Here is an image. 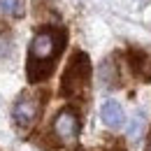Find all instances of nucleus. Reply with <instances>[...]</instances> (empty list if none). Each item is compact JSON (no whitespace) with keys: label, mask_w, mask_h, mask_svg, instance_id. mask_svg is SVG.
Returning a JSON list of instances; mask_svg holds the SVG:
<instances>
[{"label":"nucleus","mask_w":151,"mask_h":151,"mask_svg":"<svg viewBox=\"0 0 151 151\" xmlns=\"http://www.w3.org/2000/svg\"><path fill=\"white\" fill-rule=\"evenodd\" d=\"M65 44H68V30L63 26H44L35 33L26 60V77L30 84H42L54 75Z\"/></svg>","instance_id":"nucleus-1"},{"label":"nucleus","mask_w":151,"mask_h":151,"mask_svg":"<svg viewBox=\"0 0 151 151\" xmlns=\"http://www.w3.org/2000/svg\"><path fill=\"white\" fill-rule=\"evenodd\" d=\"M91 84V58L86 51H75L60 77V95L65 100H81Z\"/></svg>","instance_id":"nucleus-2"},{"label":"nucleus","mask_w":151,"mask_h":151,"mask_svg":"<svg viewBox=\"0 0 151 151\" xmlns=\"http://www.w3.org/2000/svg\"><path fill=\"white\" fill-rule=\"evenodd\" d=\"M42 107H44V95L42 93H23V95H19V100H17L14 107H12L14 126L21 128V130H28V128L37 121Z\"/></svg>","instance_id":"nucleus-3"},{"label":"nucleus","mask_w":151,"mask_h":151,"mask_svg":"<svg viewBox=\"0 0 151 151\" xmlns=\"http://www.w3.org/2000/svg\"><path fill=\"white\" fill-rule=\"evenodd\" d=\"M79 130H81V119H79V112L75 107H65V109H60L56 114V119H54V135H56L58 142L77 139Z\"/></svg>","instance_id":"nucleus-4"},{"label":"nucleus","mask_w":151,"mask_h":151,"mask_svg":"<svg viewBox=\"0 0 151 151\" xmlns=\"http://www.w3.org/2000/svg\"><path fill=\"white\" fill-rule=\"evenodd\" d=\"M100 119H102V123L107 126V128H121L123 123H126V114H123V107L116 102V100H105L102 102V107H100Z\"/></svg>","instance_id":"nucleus-5"},{"label":"nucleus","mask_w":151,"mask_h":151,"mask_svg":"<svg viewBox=\"0 0 151 151\" xmlns=\"http://www.w3.org/2000/svg\"><path fill=\"white\" fill-rule=\"evenodd\" d=\"M128 65H130L132 75H137L144 81H151V58L142 49H128Z\"/></svg>","instance_id":"nucleus-6"},{"label":"nucleus","mask_w":151,"mask_h":151,"mask_svg":"<svg viewBox=\"0 0 151 151\" xmlns=\"http://www.w3.org/2000/svg\"><path fill=\"white\" fill-rule=\"evenodd\" d=\"M100 79H102V84H105L107 88H116V86H119V70L114 68L112 58L100 65Z\"/></svg>","instance_id":"nucleus-7"},{"label":"nucleus","mask_w":151,"mask_h":151,"mask_svg":"<svg viewBox=\"0 0 151 151\" xmlns=\"http://www.w3.org/2000/svg\"><path fill=\"white\" fill-rule=\"evenodd\" d=\"M23 12H26V0H0V14L23 17Z\"/></svg>","instance_id":"nucleus-8"},{"label":"nucleus","mask_w":151,"mask_h":151,"mask_svg":"<svg viewBox=\"0 0 151 151\" xmlns=\"http://www.w3.org/2000/svg\"><path fill=\"white\" fill-rule=\"evenodd\" d=\"M142 130H144V114H142V112H137L135 116H132L130 126H128V137L137 139V137L142 135Z\"/></svg>","instance_id":"nucleus-9"},{"label":"nucleus","mask_w":151,"mask_h":151,"mask_svg":"<svg viewBox=\"0 0 151 151\" xmlns=\"http://www.w3.org/2000/svg\"><path fill=\"white\" fill-rule=\"evenodd\" d=\"M9 47H12V44H9V37H7V35H0V58L9 54Z\"/></svg>","instance_id":"nucleus-10"},{"label":"nucleus","mask_w":151,"mask_h":151,"mask_svg":"<svg viewBox=\"0 0 151 151\" xmlns=\"http://www.w3.org/2000/svg\"><path fill=\"white\" fill-rule=\"evenodd\" d=\"M147 151H151V135H149V142H147Z\"/></svg>","instance_id":"nucleus-11"},{"label":"nucleus","mask_w":151,"mask_h":151,"mask_svg":"<svg viewBox=\"0 0 151 151\" xmlns=\"http://www.w3.org/2000/svg\"><path fill=\"white\" fill-rule=\"evenodd\" d=\"M77 151H81V149H77Z\"/></svg>","instance_id":"nucleus-12"}]
</instances>
